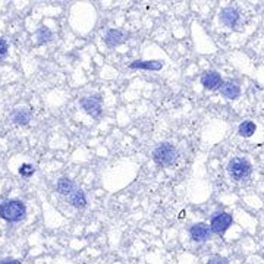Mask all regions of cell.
I'll return each instance as SVG.
<instances>
[{
  "label": "cell",
  "instance_id": "obj_9",
  "mask_svg": "<svg viewBox=\"0 0 264 264\" xmlns=\"http://www.w3.org/2000/svg\"><path fill=\"white\" fill-rule=\"evenodd\" d=\"M220 92H221L223 97H226V98H229V100H235V98L239 97L241 88H239V86H238L235 81H226V83L221 84Z\"/></svg>",
  "mask_w": 264,
  "mask_h": 264
},
{
  "label": "cell",
  "instance_id": "obj_5",
  "mask_svg": "<svg viewBox=\"0 0 264 264\" xmlns=\"http://www.w3.org/2000/svg\"><path fill=\"white\" fill-rule=\"evenodd\" d=\"M212 235V229L207 223L200 221L189 227V236L194 242H206Z\"/></svg>",
  "mask_w": 264,
  "mask_h": 264
},
{
  "label": "cell",
  "instance_id": "obj_20",
  "mask_svg": "<svg viewBox=\"0 0 264 264\" xmlns=\"http://www.w3.org/2000/svg\"><path fill=\"white\" fill-rule=\"evenodd\" d=\"M0 264H21V262H18L15 259H3Z\"/></svg>",
  "mask_w": 264,
  "mask_h": 264
},
{
  "label": "cell",
  "instance_id": "obj_12",
  "mask_svg": "<svg viewBox=\"0 0 264 264\" xmlns=\"http://www.w3.org/2000/svg\"><path fill=\"white\" fill-rule=\"evenodd\" d=\"M56 189L59 194H63V195H71L74 191H75V183L72 179L66 177V176H62L57 183H56Z\"/></svg>",
  "mask_w": 264,
  "mask_h": 264
},
{
  "label": "cell",
  "instance_id": "obj_13",
  "mask_svg": "<svg viewBox=\"0 0 264 264\" xmlns=\"http://www.w3.org/2000/svg\"><path fill=\"white\" fill-rule=\"evenodd\" d=\"M69 203H71V206H74L75 209H84V207L87 206V197H86L84 191L75 189V191L69 195Z\"/></svg>",
  "mask_w": 264,
  "mask_h": 264
},
{
  "label": "cell",
  "instance_id": "obj_10",
  "mask_svg": "<svg viewBox=\"0 0 264 264\" xmlns=\"http://www.w3.org/2000/svg\"><path fill=\"white\" fill-rule=\"evenodd\" d=\"M125 39H127V36L121 30H109L104 34V42L109 47H116V45L122 44L125 42Z\"/></svg>",
  "mask_w": 264,
  "mask_h": 264
},
{
  "label": "cell",
  "instance_id": "obj_1",
  "mask_svg": "<svg viewBox=\"0 0 264 264\" xmlns=\"http://www.w3.org/2000/svg\"><path fill=\"white\" fill-rule=\"evenodd\" d=\"M27 215V207L19 200H4L0 204V218L10 223L22 220Z\"/></svg>",
  "mask_w": 264,
  "mask_h": 264
},
{
  "label": "cell",
  "instance_id": "obj_17",
  "mask_svg": "<svg viewBox=\"0 0 264 264\" xmlns=\"http://www.w3.org/2000/svg\"><path fill=\"white\" fill-rule=\"evenodd\" d=\"M34 172H36V169H34V166H31V165H22V166L19 168V174L24 176V177L31 176Z\"/></svg>",
  "mask_w": 264,
  "mask_h": 264
},
{
  "label": "cell",
  "instance_id": "obj_3",
  "mask_svg": "<svg viewBox=\"0 0 264 264\" xmlns=\"http://www.w3.org/2000/svg\"><path fill=\"white\" fill-rule=\"evenodd\" d=\"M227 172L233 180H244L247 177H250L253 168L251 163L247 159L242 157H235L227 163Z\"/></svg>",
  "mask_w": 264,
  "mask_h": 264
},
{
  "label": "cell",
  "instance_id": "obj_14",
  "mask_svg": "<svg viewBox=\"0 0 264 264\" xmlns=\"http://www.w3.org/2000/svg\"><path fill=\"white\" fill-rule=\"evenodd\" d=\"M31 116L33 115L27 107H21L13 113L12 119H13V124H16V125H27L31 121Z\"/></svg>",
  "mask_w": 264,
  "mask_h": 264
},
{
  "label": "cell",
  "instance_id": "obj_19",
  "mask_svg": "<svg viewBox=\"0 0 264 264\" xmlns=\"http://www.w3.org/2000/svg\"><path fill=\"white\" fill-rule=\"evenodd\" d=\"M6 54H7V43L3 39H0V60L4 59Z\"/></svg>",
  "mask_w": 264,
  "mask_h": 264
},
{
  "label": "cell",
  "instance_id": "obj_11",
  "mask_svg": "<svg viewBox=\"0 0 264 264\" xmlns=\"http://www.w3.org/2000/svg\"><path fill=\"white\" fill-rule=\"evenodd\" d=\"M131 69H145V71H160L163 62L160 60H135L130 65Z\"/></svg>",
  "mask_w": 264,
  "mask_h": 264
},
{
  "label": "cell",
  "instance_id": "obj_15",
  "mask_svg": "<svg viewBox=\"0 0 264 264\" xmlns=\"http://www.w3.org/2000/svg\"><path fill=\"white\" fill-rule=\"evenodd\" d=\"M257 130V127H256V124L253 122V121H245V122H242L241 125H239V128H238V133L241 135V136H244V138H250L254 132Z\"/></svg>",
  "mask_w": 264,
  "mask_h": 264
},
{
  "label": "cell",
  "instance_id": "obj_8",
  "mask_svg": "<svg viewBox=\"0 0 264 264\" xmlns=\"http://www.w3.org/2000/svg\"><path fill=\"white\" fill-rule=\"evenodd\" d=\"M223 84V80L220 77L219 72L216 71H206L201 77V86L206 88V89H220Z\"/></svg>",
  "mask_w": 264,
  "mask_h": 264
},
{
  "label": "cell",
  "instance_id": "obj_18",
  "mask_svg": "<svg viewBox=\"0 0 264 264\" xmlns=\"http://www.w3.org/2000/svg\"><path fill=\"white\" fill-rule=\"evenodd\" d=\"M207 264H229V260L224 259V257H220V256H215L209 260Z\"/></svg>",
  "mask_w": 264,
  "mask_h": 264
},
{
  "label": "cell",
  "instance_id": "obj_6",
  "mask_svg": "<svg viewBox=\"0 0 264 264\" xmlns=\"http://www.w3.org/2000/svg\"><path fill=\"white\" fill-rule=\"evenodd\" d=\"M219 19L224 27L233 28V27H236V24H238V21H239V12H238V9L233 7V6H226V7L221 9Z\"/></svg>",
  "mask_w": 264,
  "mask_h": 264
},
{
  "label": "cell",
  "instance_id": "obj_16",
  "mask_svg": "<svg viewBox=\"0 0 264 264\" xmlns=\"http://www.w3.org/2000/svg\"><path fill=\"white\" fill-rule=\"evenodd\" d=\"M36 39H37V44L47 43V42L51 39V31H50L48 28H45V27H42V28L37 31Z\"/></svg>",
  "mask_w": 264,
  "mask_h": 264
},
{
  "label": "cell",
  "instance_id": "obj_4",
  "mask_svg": "<svg viewBox=\"0 0 264 264\" xmlns=\"http://www.w3.org/2000/svg\"><path fill=\"white\" fill-rule=\"evenodd\" d=\"M233 223V218L232 215L226 213V212H219V213H215L212 216V220H210V229L213 233L216 235H223L229 226H232Z\"/></svg>",
  "mask_w": 264,
  "mask_h": 264
},
{
  "label": "cell",
  "instance_id": "obj_2",
  "mask_svg": "<svg viewBox=\"0 0 264 264\" xmlns=\"http://www.w3.org/2000/svg\"><path fill=\"white\" fill-rule=\"evenodd\" d=\"M153 160L159 166H172L177 160V150L171 142H162L153 150Z\"/></svg>",
  "mask_w": 264,
  "mask_h": 264
},
{
  "label": "cell",
  "instance_id": "obj_7",
  "mask_svg": "<svg viewBox=\"0 0 264 264\" xmlns=\"http://www.w3.org/2000/svg\"><path fill=\"white\" fill-rule=\"evenodd\" d=\"M80 104L86 110V113L92 118H98L101 113V103L98 97H83L80 100Z\"/></svg>",
  "mask_w": 264,
  "mask_h": 264
}]
</instances>
